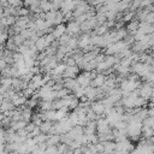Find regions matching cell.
Here are the masks:
<instances>
[{"instance_id":"6da1fadb","label":"cell","mask_w":154,"mask_h":154,"mask_svg":"<svg viewBox=\"0 0 154 154\" xmlns=\"http://www.w3.org/2000/svg\"><path fill=\"white\" fill-rule=\"evenodd\" d=\"M126 123H128L125 128L126 136H129L131 141H138V138L141 137V132H142V123L138 120L130 119V118L128 119Z\"/></svg>"},{"instance_id":"7a4b0ae2","label":"cell","mask_w":154,"mask_h":154,"mask_svg":"<svg viewBox=\"0 0 154 154\" xmlns=\"http://www.w3.org/2000/svg\"><path fill=\"white\" fill-rule=\"evenodd\" d=\"M125 47H128V45L125 43V41H117L114 43H111L106 47V55H116L118 54L120 51H123Z\"/></svg>"},{"instance_id":"3957f363","label":"cell","mask_w":154,"mask_h":154,"mask_svg":"<svg viewBox=\"0 0 154 154\" xmlns=\"http://www.w3.org/2000/svg\"><path fill=\"white\" fill-rule=\"evenodd\" d=\"M112 130H111V126L108 124V122L103 118H99L96 120V132L100 135V134H109Z\"/></svg>"},{"instance_id":"277c9868","label":"cell","mask_w":154,"mask_h":154,"mask_svg":"<svg viewBox=\"0 0 154 154\" xmlns=\"http://www.w3.org/2000/svg\"><path fill=\"white\" fill-rule=\"evenodd\" d=\"M90 71H84V72H82V73H79L78 76H77V79H76V82H77V84L79 85V87H82V88H87V87H89L90 85Z\"/></svg>"},{"instance_id":"5b68a950","label":"cell","mask_w":154,"mask_h":154,"mask_svg":"<svg viewBox=\"0 0 154 154\" xmlns=\"http://www.w3.org/2000/svg\"><path fill=\"white\" fill-rule=\"evenodd\" d=\"M152 94H153V88H152L150 83H146V84L141 85V88L138 90V96H141L142 99H144L147 101L152 97Z\"/></svg>"},{"instance_id":"8992f818","label":"cell","mask_w":154,"mask_h":154,"mask_svg":"<svg viewBox=\"0 0 154 154\" xmlns=\"http://www.w3.org/2000/svg\"><path fill=\"white\" fill-rule=\"evenodd\" d=\"M153 30H154L153 24H148L146 22L138 23V29H137L138 32H142L144 35H149V34H153Z\"/></svg>"},{"instance_id":"52a82bcc","label":"cell","mask_w":154,"mask_h":154,"mask_svg":"<svg viewBox=\"0 0 154 154\" xmlns=\"http://www.w3.org/2000/svg\"><path fill=\"white\" fill-rule=\"evenodd\" d=\"M78 72H79V67L77 65H75V66H66V69H65V71H64V73L61 76H64L65 78H73V77L77 76Z\"/></svg>"},{"instance_id":"ba28073f","label":"cell","mask_w":154,"mask_h":154,"mask_svg":"<svg viewBox=\"0 0 154 154\" xmlns=\"http://www.w3.org/2000/svg\"><path fill=\"white\" fill-rule=\"evenodd\" d=\"M63 87L66 88L67 90H71V91H75L77 88H79V85L77 84L75 78H65V79H63Z\"/></svg>"},{"instance_id":"9c48e42d","label":"cell","mask_w":154,"mask_h":154,"mask_svg":"<svg viewBox=\"0 0 154 154\" xmlns=\"http://www.w3.org/2000/svg\"><path fill=\"white\" fill-rule=\"evenodd\" d=\"M65 31H66V25L61 23V24L55 25V28L53 29V31H52L51 34L53 35V37H54L55 40H58L61 35H64V34H65Z\"/></svg>"},{"instance_id":"30bf717a","label":"cell","mask_w":154,"mask_h":154,"mask_svg":"<svg viewBox=\"0 0 154 154\" xmlns=\"http://www.w3.org/2000/svg\"><path fill=\"white\" fill-rule=\"evenodd\" d=\"M105 81H106V77H105L103 75L99 73V75L95 76V78H93V79L90 81V85L94 87V88H101L102 84L105 83Z\"/></svg>"},{"instance_id":"8fae6325","label":"cell","mask_w":154,"mask_h":154,"mask_svg":"<svg viewBox=\"0 0 154 154\" xmlns=\"http://www.w3.org/2000/svg\"><path fill=\"white\" fill-rule=\"evenodd\" d=\"M96 116H101V114H105V105L101 102V101H97V102H93L91 103V108H90Z\"/></svg>"},{"instance_id":"7c38bea8","label":"cell","mask_w":154,"mask_h":154,"mask_svg":"<svg viewBox=\"0 0 154 154\" xmlns=\"http://www.w3.org/2000/svg\"><path fill=\"white\" fill-rule=\"evenodd\" d=\"M66 31L70 34V36L77 35V34L79 32V24H77L75 20L69 22V24L66 25Z\"/></svg>"},{"instance_id":"4fadbf2b","label":"cell","mask_w":154,"mask_h":154,"mask_svg":"<svg viewBox=\"0 0 154 154\" xmlns=\"http://www.w3.org/2000/svg\"><path fill=\"white\" fill-rule=\"evenodd\" d=\"M52 128H53V124H52V122H49V120H43V122L38 125V129H40L41 134H46V135H49V134H51Z\"/></svg>"},{"instance_id":"5bb4252c","label":"cell","mask_w":154,"mask_h":154,"mask_svg":"<svg viewBox=\"0 0 154 154\" xmlns=\"http://www.w3.org/2000/svg\"><path fill=\"white\" fill-rule=\"evenodd\" d=\"M45 143L47 144V147L48 146H58L60 143V135H55V134L54 135H48Z\"/></svg>"},{"instance_id":"9a60e30c","label":"cell","mask_w":154,"mask_h":154,"mask_svg":"<svg viewBox=\"0 0 154 154\" xmlns=\"http://www.w3.org/2000/svg\"><path fill=\"white\" fill-rule=\"evenodd\" d=\"M89 45H91V43H90V36H89V35H87V34H84V35H82V36L79 37L77 47H79V48L84 49V48H85V47H88Z\"/></svg>"},{"instance_id":"2e32d148","label":"cell","mask_w":154,"mask_h":154,"mask_svg":"<svg viewBox=\"0 0 154 154\" xmlns=\"http://www.w3.org/2000/svg\"><path fill=\"white\" fill-rule=\"evenodd\" d=\"M26 126V123L24 120H18V122H11L10 123V129L13 130V131H18V130H22Z\"/></svg>"},{"instance_id":"e0dca14e","label":"cell","mask_w":154,"mask_h":154,"mask_svg":"<svg viewBox=\"0 0 154 154\" xmlns=\"http://www.w3.org/2000/svg\"><path fill=\"white\" fill-rule=\"evenodd\" d=\"M11 102H12L13 106H23V105H25V102H26V97L23 96V95L19 96L18 94H16L14 97L11 100Z\"/></svg>"},{"instance_id":"ac0fdd59","label":"cell","mask_w":154,"mask_h":154,"mask_svg":"<svg viewBox=\"0 0 154 154\" xmlns=\"http://www.w3.org/2000/svg\"><path fill=\"white\" fill-rule=\"evenodd\" d=\"M34 46H35L36 51H38V52H43V51H45V48H47V45H46V42H45V38H43V36L38 37V38L35 41Z\"/></svg>"},{"instance_id":"d6986e66","label":"cell","mask_w":154,"mask_h":154,"mask_svg":"<svg viewBox=\"0 0 154 154\" xmlns=\"http://www.w3.org/2000/svg\"><path fill=\"white\" fill-rule=\"evenodd\" d=\"M13 105H12V102L11 101H8V100H2L1 102H0V112L1 113H4V112H6V111H11V109H13Z\"/></svg>"},{"instance_id":"ffe728a7","label":"cell","mask_w":154,"mask_h":154,"mask_svg":"<svg viewBox=\"0 0 154 154\" xmlns=\"http://www.w3.org/2000/svg\"><path fill=\"white\" fill-rule=\"evenodd\" d=\"M38 7L41 11L43 12H48V11H52V4L49 0H40L38 2Z\"/></svg>"},{"instance_id":"44dd1931","label":"cell","mask_w":154,"mask_h":154,"mask_svg":"<svg viewBox=\"0 0 154 154\" xmlns=\"http://www.w3.org/2000/svg\"><path fill=\"white\" fill-rule=\"evenodd\" d=\"M20 117H22V120H24L25 123L30 122L31 120V117H32V113H31L30 108H25V109L20 111Z\"/></svg>"},{"instance_id":"7402d4cb","label":"cell","mask_w":154,"mask_h":154,"mask_svg":"<svg viewBox=\"0 0 154 154\" xmlns=\"http://www.w3.org/2000/svg\"><path fill=\"white\" fill-rule=\"evenodd\" d=\"M11 84H12V78L11 77H4V78H0V85L4 87L5 89H12L11 88Z\"/></svg>"},{"instance_id":"603a6c76","label":"cell","mask_w":154,"mask_h":154,"mask_svg":"<svg viewBox=\"0 0 154 154\" xmlns=\"http://www.w3.org/2000/svg\"><path fill=\"white\" fill-rule=\"evenodd\" d=\"M29 8H26V7H18V8H16V16H19V17H25V16H28L29 14Z\"/></svg>"},{"instance_id":"cb8c5ba5","label":"cell","mask_w":154,"mask_h":154,"mask_svg":"<svg viewBox=\"0 0 154 154\" xmlns=\"http://www.w3.org/2000/svg\"><path fill=\"white\" fill-rule=\"evenodd\" d=\"M52 102H53V101H42V102H40V108H41V111H43V112L51 111V109H52Z\"/></svg>"},{"instance_id":"d4e9b609","label":"cell","mask_w":154,"mask_h":154,"mask_svg":"<svg viewBox=\"0 0 154 154\" xmlns=\"http://www.w3.org/2000/svg\"><path fill=\"white\" fill-rule=\"evenodd\" d=\"M64 22V16L60 11H57V14H55V18L53 20V25H58V24H61Z\"/></svg>"},{"instance_id":"484cf974","label":"cell","mask_w":154,"mask_h":154,"mask_svg":"<svg viewBox=\"0 0 154 154\" xmlns=\"http://www.w3.org/2000/svg\"><path fill=\"white\" fill-rule=\"evenodd\" d=\"M126 29L131 32V34H135L136 31H137V29H138V22H131V23H129L128 24V26H126Z\"/></svg>"},{"instance_id":"4316f807","label":"cell","mask_w":154,"mask_h":154,"mask_svg":"<svg viewBox=\"0 0 154 154\" xmlns=\"http://www.w3.org/2000/svg\"><path fill=\"white\" fill-rule=\"evenodd\" d=\"M7 4H8V6H11V7L18 8V7H20V5L23 4V1H22V0H7Z\"/></svg>"},{"instance_id":"83f0119b","label":"cell","mask_w":154,"mask_h":154,"mask_svg":"<svg viewBox=\"0 0 154 154\" xmlns=\"http://www.w3.org/2000/svg\"><path fill=\"white\" fill-rule=\"evenodd\" d=\"M23 91H22V95L23 96H25V97H28V96H32V94H34V89L32 88H30V87H26V88H24V89H22Z\"/></svg>"},{"instance_id":"f1b7e54d","label":"cell","mask_w":154,"mask_h":154,"mask_svg":"<svg viewBox=\"0 0 154 154\" xmlns=\"http://www.w3.org/2000/svg\"><path fill=\"white\" fill-rule=\"evenodd\" d=\"M16 23V17L14 16H7L5 17V25H13Z\"/></svg>"},{"instance_id":"f546056e","label":"cell","mask_w":154,"mask_h":154,"mask_svg":"<svg viewBox=\"0 0 154 154\" xmlns=\"http://www.w3.org/2000/svg\"><path fill=\"white\" fill-rule=\"evenodd\" d=\"M144 22L148 23V24H153V22H154V13L153 12H148V14L144 18Z\"/></svg>"},{"instance_id":"4dcf8cb0","label":"cell","mask_w":154,"mask_h":154,"mask_svg":"<svg viewBox=\"0 0 154 154\" xmlns=\"http://www.w3.org/2000/svg\"><path fill=\"white\" fill-rule=\"evenodd\" d=\"M134 18V12H128L126 14H124V17H123V22H130L131 19Z\"/></svg>"},{"instance_id":"1f68e13d","label":"cell","mask_w":154,"mask_h":154,"mask_svg":"<svg viewBox=\"0 0 154 154\" xmlns=\"http://www.w3.org/2000/svg\"><path fill=\"white\" fill-rule=\"evenodd\" d=\"M5 141H6V131L2 128H0V143H5Z\"/></svg>"},{"instance_id":"d6a6232c","label":"cell","mask_w":154,"mask_h":154,"mask_svg":"<svg viewBox=\"0 0 154 154\" xmlns=\"http://www.w3.org/2000/svg\"><path fill=\"white\" fill-rule=\"evenodd\" d=\"M6 67H7V63L5 61L4 58H1V59H0V71L4 70V69H6Z\"/></svg>"},{"instance_id":"836d02e7","label":"cell","mask_w":154,"mask_h":154,"mask_svg":"<svg viewBox=\"0 0 154 154\" xmlns=\"http://www.w3.org/2000/svg\"><path fill=\"white\" fill-rule=\"evenodd\" d=\"M0 6H1V7H2V6L7 7V6H8V4H7V0H0Z\"/></svg>"},{"instance_id":"e575fe53","label":"cell","mask_w":154,"mask_h":154,"mask_svg":"<svg viewBox=\"0 0 154 154\" xmlns=\"http://www.w3.org/2000/svg\"><path fill=\"white\" fill-rule=\"evenodd\" d=\"M90 4L94 5V6H95V5H100V4H101V0H91Z\"/></svg>"},{"instance_id":"d590c367","label":"cell","mask_w":154,"mask_h":154,"mask_svg":"<svg viewBox=\"0 0 154 154\" xmlns=\"http://www.w3.org/2000/svg\"><path fill=\"white\" fill-rule=\"evenodd\" d=\"M63 1H65V2H71V1H73V0H63Z\"/></svg>"},{"instance_id":"8d00e7d4","label":"cell","mask_w":154,"mask_h":154,"mask_svg":"<svg viewBox=\"0 0 154 154\" xmlns=\"http://www.w3.org/2000/svg\"><path fill=\"white\" fill-rule=\"evenodd\" d=\"M0 72H1V71H0Z\"/></svg>"}]
</instances>
